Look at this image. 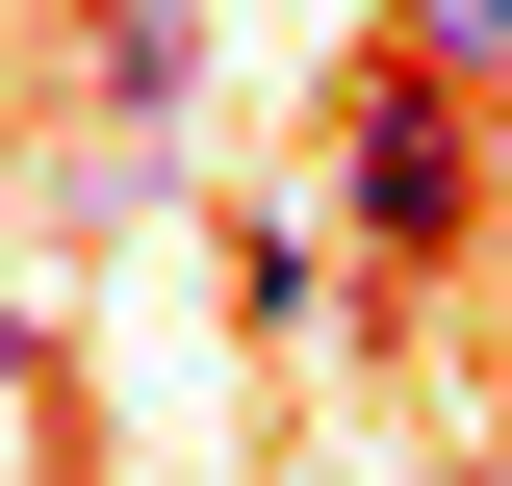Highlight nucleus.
<instances>
[{
  "instance_id": "f257e3e1",
  "label": "nucleus",
  "mask_w": 512,
  "mask_h": 486,
  "mask_svg": "<svg viewBox=\"0 0 512 486\" xmlns=\"http://www.w3.org/2000/svg\"><path fill=\"white\" fill-rule=\"evenodd\" d=\"M333 231H359L384 282H436V256L487 231V103H436V77L359 52V103H333Z\"/></svg>"
},
{
  "instance_id": "f03ea898",
  "label": "nucleus",
  "mask_w": 512,
  "mask_h": 486,
  "mask_svg": "<svg viewBox=\"0 0 512 486\" xmlns=\"http://www.w3.org/2000/svg\"><path fill=\"white\" fill-rule=\"evenodd\" d=\"M77 103L180 128V103H205V0H103V26H77Z\"/></svg>"
},
{
  "instance_id": "7ed1b4c3",
  "label": "nucleus",
  "mask_w": 512,
  "mask_h": 486,
  "mask_svg": "<svg viewBox=\"0 0 512 486\" xmlns=\"http://www.w3.org/2000/svg\"><path fill=\"white\" fill-rule=\"evenodd\" d=\"M384 77H436V103H512V0H384Z\"/></svg>"
},
{
  "instance_id": "20e7f679",
  "label": "nucleus",
  "mask_w": 512,
  "mask_h": 486,
  "mask_svg": "<svg viewBox=\"0 0 512 486\" xmlns=\"http://www.w3.org/2000/svg\"><path fill=\"white\" fill-rule=\"evenodd\" d=\"M0 486H52V333L0 307Z\"/></svg>"
},
{
  "instance_id": "39448f33",
  "label": "nucleus",
  "mask_w": 512,
  "mask_h": 486,
  "mask_svg": "<svg viewBox=\"0 0 512 486\" xmlns=\"http://www.w3.org/2000/svg\"><path fill=\"white\" fill-rule=\"evenodd\" d=\"M487 205H512V103H487Z\"/></svg>"
},
{
  "instance_id": "423d86ee",
  "label": "nucleus",
  "mask_w": 512,
  "mask_h": 486,
  "mask_svg": "<svg viewBox=\"0 0 512 486\" xmlns=\"http://www.w3.org/2000/svg\"><path fill=\"white\" fill-rule=\"evenodd\" d=\"M52 26H103V0H52Z\"/></svg>"
},
{
  "instance_id": "0eeeda50",
  "label": "nucleus",
  "mask_w": 512,
  "mask_h": 486,
  "mask_svg": "<svg viewBox=\"0 0 512 486\" xmlns=\"http://www.w3.org/2000/svg\"><path fill=\"white\" fill-rule=\"evenodd\" d=\"M461 486H512V461H461Z\"/></svg>"
}]
</instances>
